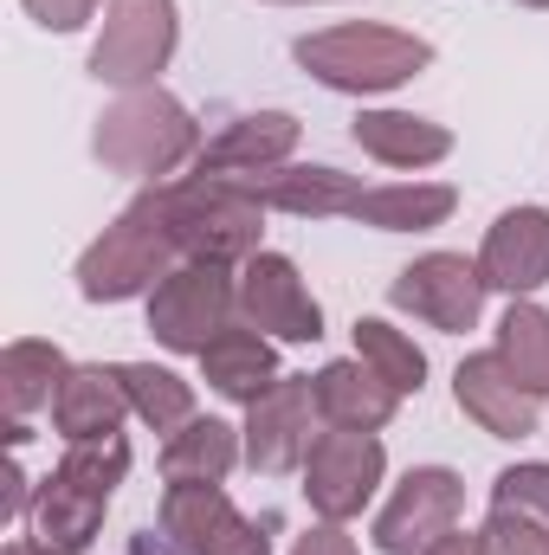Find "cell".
<instances>
[{"instance_id":"obj_1","label":"cell","mask_w":549,"mask_h":555,"mask_svg":"<svg viewBox=\"0 0 549 555\" xmlns=\"http://www.w3.org/2000/svg\"><path fill=\"white\" fill-rule=\"evenodd\" d=\"M124 478H130V446L124 439L72 446L33 498V543L46 555H85Z\"/></svg>"},{"instance_id":"obj_2","label":"cell","mask_w":549,"mask_h":555,"mask_svg":"<svg viewBox=\"0 0 549 555\" xmlns=\"http://www.w3.org/2000/svg\"><path fill=\"white\" fill-rule=\"evenodd\" d=\"M181 246H175V233H168V201H162V188H149L137 194L111 227H104V240H91L85 246V259H78V291L91 297V304H124V297H137L149 284H162V278L175 272L168 259H175Z\"/></svg>"},{"instance_id":"obj_3","label":"cell","mask_w":549,"mask_h":555,"mask_svg":"<svg viewBox=\"0 0 549 555\" xmlns=\"http://www.w3.org/2000/svg\"><path fill=\"white\" fill-rule=\"evenodd\" d=\"M98 162L117 168V175H175L181 162L201 155V130L188 117L181 98L142 85V91H124L104 117H98Z\"/></svg>"},{"instance_id":"obj_4","label":"cell","mask_w":549,"mask_h":555,"mask_svg":"<svg viewBox=\"0 0 549 555\" xmlns=\"http://www.w3.org/2000/svg\"><path fill=\"white\" fill-rule=\"evenodd\" d=\"M297 65L330 85V91H395L420 78L433 65V46L413 39V33H395V26H330V33H310L297 39Z\"/></svg>"},{"instance_id":"obj_5","label":"cell","mask_w":549,"mask_h":555,"mask_svg":"<svg viewBox=\"0 0 549 555\" xmlns=\"http://www.w3.org/2000/svg\"><path fill=\"white\" fill-rule=\"evenodd\" d=\"M168 201V233L181 246V259H207V266H246L259 253L266 233V207L240 188V181H175L162 188Z\"/></svg>"},{"instance_id":"obj_6","label":"cell","mask_w":549,"mask_h":555,"mask_svg":"<svg viewBox=\"0 0 549 555\" xmlns=\"http://www.w3.org/2000/svg\"><path fill=\"white\" fill-rule=\"evenodd\" d=\"M240 310V278H227V266H207V259H188L155 284L149 297V330L162 349L175 356H201Z\"/></svg>"},{"instance_id":"obj_7","label":"cell","mask_w":549,"mask_h":555,"mask_svg":"<svg viewBox=\"0 0 549 555\" xmlns=\"http://www.w3.org/2000/svg\"><path fill=\"white\" fill-rule=\"evenodd\" d=\"M175 39H181L175 0H111V7H104V33H98V46H91V78H98V85L142 91V85H155V72L175 59Z\"/></svg>"},{"instance_id":"obj_8","label":"cell","mask_w":549,"mask_h":555,"mask_svg":"<svg viewBox=\"0 0 549 555\" xmlns=\"http://www.w3.org/2000/svg\"><path fill=\"white\" fill-rule=\"evenodd\" d=\"M388 472V452L375 433H349V426H330L310 439L304 452V504L323 517V524H349L369 511L375 485Z\"/></svg>"},{"instance_id":"obj_9","label":"cell","mask_w":549,"mask_h":555,"mask_svg":"<svg viewBox=\"0 0 549 555\" xmlns=\"http://www.w3.org/2000/svg\"><path fill=\"white\" fill-rule=\"evenodd\" d=\"M162 550L168 555H272V537L233 511L220 485L162 491Z\"/></svg>"},{"instance_id":"obj_10","label":"cell","mask_w":549,"mask_h":555,"mask_svg":"<svg viewBox=\"0 0 549 555\" xmlns=\"http://www.w3.org/2000/svg\"><path fill=\"white\" fill-rule=\"evenodd\" d=\"M459 504H465L459 472L413 465L408 478L395 485V498L382 504V517H375V550L382 555H426L439 537L459 530Z\"/></svg>"},{"instance_id":"obj_11","label":"cell","mask_w":549,"mask_h":555,"mask_svg":"<svg viewBox=\"0 0 549 555\" xmlns=\"http://www.w3.org/2000/svg\"><path fill=\"white\" fill-rule=\"evenodd\" d=\"M485 272H478V259H465V253H426V259H413L408 272L395 278V304L413 310L420 323H433V330H446V336H459V330H472L478 323V310H485Z\"/></svg>"},{"instance_id":"obj_12","label":"cell","mask_w":549,"mask_h":555,"mask_svg":"<svg viewBox=\"0 0 549 555\" xmlns=\"http://www.w3.org/2000/svg\"><path fill=\"white\" fill-rule=\"evenodd\" d=\"M240 317L278 343H317L323 336V310L284 253H253L240 266Z\"/></svg>"},{"instance_id":"obj_13","label":"cell","mask_w":549,"mask_h":555,"mask_svg":"<svg viewBox=\"0 0 549 555\" xmlns=\"http://www.w3.org/2000/svg\"><path fill=\"white\" fill-rule=\"evenodd\" d=\"M452 395H459V414L478 420L491 439H531L537 420H544V395H531L498 349L491 356H465L459 375H452Z\"/></svg>"},{"instance_id":"obj_14","label":"cell","mask_w":549,"mask_h":555,"mask_svg":"<svg viewBox=\"0 0 549 555\" xmlns=\"http://www.w3.org/2000/svg\"><path fill=\"white\" fill-rule=\"evenodd\" d=\"M310 420H317L310 375H278L272 388L246 408V459H253V472H291V465H304Z\"/></svg>"},{"instance_id":"obj_15","label":"cell","mask_w":549,"mask_h":555,"mask_svg":"<svg viewBox=\"0 0 549 555\" xmlns=\"http://www.w3.org/2000/svg\"><path fill=\"white\" fill-rule=\"evenodd\" d=\"M485 555H549V465H511L491 485Z\"/></svg>"},{"instance_id":"obj_16","label":"cell","mask_w":549,"mask_h":555,"mask_svg":"<svg viewBox=\"0 0 549 555\" xmlns=\"http://www.w3.org/2000/svg\"><path fill=\"white\" fill-rule=\"evenodd\" d=\"M478 272L491 291H511V297H531L549 284V214L544 207H511L491 220L485 233V253H478Z\"/></svg>"},{"instance_id":"obj_17","label":"cell","mask_w":549,"mask_h":555,"mask_svg":"<svg viewBox=\"0 0 549 555\" xmlns=\"http://www.w3.org/2000/svg\"><path fill=\"white\" fill-rule=\"evenodd\" d=\"M227 181H240L259 207H272V214H297V220H330V214H356V201H362V181L356 175H343V168H259V175H227Z\"/></svg>"},{"instance_id":"obj_18","label":"cell","mask_w":549,"mask_h":555,"mask_svg":"<svg viewBox=\"0 0 549 555\" xmlns=\"http://www.w3.org/2000/svg\"><path fill=\"white\" fill-rule=\"evenodd\" d=\"M291 149H297V117H291V111H253V117H233L214 142H201L194 175L227 181V175L284 168V162H291Z\"/></svg>"},{"instance_id":"obj_19","label":"cell","mask_w":549,"mask_h":555,"mask_svg":"<svg viewBox=\"0 0 549 555\" xmlns=\"http://www.w3.org/2000/svg\"><path fill=\"white\" fill-rule=\"evenodd\" d=\"M124 414H137L130 408V388H124V369H72L65 382H59V395H52V426L72 439V446H85V439H117V426Z\"/></svg>"},{"instance_id":"obj_20","label":"cell","mask_w":549,"mask_h":555,"mask_svg":"<svg viewBox=\"0 0 549 555\" xmlns=\"http://www.w3.org/2000/svg\"><path fill=\"white\" fill-rule=\"evenodd\" d=\"M310 395H317V420L323 426H349V433H382L395 420V408H401V395L362 356L356 362H323Z\"/></svg>"},{"instance_id":"obj_21","label":"cell","mask_w":549,"mask_h":555,"mask_svg":"<svg viewBox=\"0 0 549 555\" xmlns=\"http://www.w3.org/2000/svg\"><path fill=\"white\" fill-rule=\"evenodd\" d=\"M201 369H207L214 395H227V401H240V408H253V401L278 382L272 343H266V330H253V323H227V330L201 349Z\"/></svg>"},{"instance_id":"obj_22","label":"cell","mask_w":549,"mask_h":555,"mask_svg":"<svg viewBox=\"0 0 549 555\" xmlns=\"http://www.w3.org/2000/svg\"><path fill=\"white\" fill-rule=\"evenodd\" d=\"M349 137H356L362 155H375L382 168H433V162L452 155V130L426 124L413 111H362Z\"/></svg>"},{"instance_id":"obj_23","label":"cell","mask_w":549,"mask_h":555,"mask_svg":"<svg viewBox=\"0 0 549 555\" xmlns=\"http://www.w3.org/2000/svg\"><path fill=\"white\" fill-rule=\"evenodd\" d=\"M233 465H240V433L227 420H207V414L175 426L168 446H162V478L168 485H220Z\"/></svg>"},{"instance_id":"obj_24","label":"cell","mask_w":549,"mask_h":555,"mask_svg":"<svg viewBox=\"0 0 549 555\" xmlns=\"http://www.w3.org/2000/svg\"><path fill=\"white\" fill-rule=\"evenodd\" d=\"M452 207H459V194L446 181H395V188H362L349 220L382 227V233H426V227H446Z\"/></svg>"},{"instance_id":"obj_25","label":"cell","mask_w":549,"mask_h":555,"mask_svg":"<svg viewBox=\"0 0 549 555\" xmlns=\"http://www.w3.org/2000/svg\"><path fill=\"white\" fill-rule=\"evenodd\" d=\"M65 375H72V362H65L52 343H39V336L7 343V356H0V408L13 420L7 433H20V420L33 414V408H46Z\"/></svg>"},{"instance_id":"obj_26","label":"cell","mask_w":549,"mask_h":555,"mask_svg":"<svg viewBox=\"0 0 549 555\" xmlns=\"http://www.w3.org/2000/svg\"><path fill=\"white\" fill-rule=\"evenodd\" d=\"M498 356L511 362V375L531 388V395H549V310L531 304V297H511L505 323H498Z\"/></svg>"},{"instance_id":"obj_27","label":"cell","mask_w":549,"mask_h":555,"mask_svg":"<svg viewBox=\"0 0 549 555\" xmlns=\"http://www.w3.org/2000/svg\"><path fill=\"white\" fill-rule=\"evenodd\" d=\"M124 388H130V408L142 426L155 433H175L194 420V388L175 375V369H155V362H124Z\"/></svg>"},{"instance_id":"obj_28","label":"cell","mask_w":549,"mask_h":555,"mask_svg":"<svg viewBox=\"0 0 549 555\" xmlns=\"http://www.w3.org/2000/svg\"><path fill=\"white\" fill-rule=\"evenodd\" d=\"M356 356H362L395 395H420V382H426V356L413 349L395 323H382V317H362V323H356Z\"/></svg>"},{"instance_id":"obj_29","label":"cell","mask_w":549,"mask_h":555,"mask_svg":"<svg viewBox=\"0 0 549 555\" xmlns=\"http://www.w3.org/2000/svg\"><path fill=\"white\" fill-rule=\"evenodd\" d=\"M20 7H26L46 33H78V26L98 13V0H20Z\"/></svg>"},{"instance_id":"obj_30","label":"cell","mask_w":549,"mask_h":555,"mask_svg":"<svg viewBox=\"0 0 549 555\" xmlns=\"http://www.w3.org/2000/svg\"><path fill=\"white\" fill-rule=\"evenodd\" d=\"M291 555H356V543L343 537V524H317L310 537H297V550Z\"/></svg>"},{"instance_id":"obj_31","label":"cell","mask_w":549,"mask_h":555,"mask_svg":"<svg viewBox=\"0 0 549 555\" xmlns=\"http://www.w3.org/2000/svg\"><path fill=\"white\" fill-rule=\"evenodd\" d=\"M426 555H485V543H478V537H465V530H452V537H439Z\"/></svg>"},{"instance_id":"obj_32","label":"cell","mask_w":549,"mask_h":555,"mask_svg":"<svg viewBox=\"0 0 549 555\" xmlns=\"http://www.w3.org/2000/svg\"><path fill=\"white\" fill-rule=\"evenodd\" d=\"M7 511H13V517L26 511V472H20V465H7Z\"/></svg>"},{"instance_id":"obj_33","label":"cell","mask_w":549,"mask_h":555,"mask_svg":"<svg viewBox=\"0 0 549 555\" xmlns=\"http://www.w3.org/2000/svg\"><path fill=\"white\" fill-rule=\"evenodd\" d=\"M7 555H46L39 543H7Z\"/></svg>"},{"instance_id":"obj_34","label":"cell","mask_w":549,"mask_h":555,"mask_svg":"<svg viewBox=\"0 0 549 555\" xmlns=\"http://www.w3.org/2000/svg\"><path fill=\"white\" fill-rule=\"evenodd\" d=\"M272 7H310V0H272Z\"/></svg>"},{"instance_id":"obj_35","label":"cell","mask_w":549,"mask_h":555,"mask_svg":"<svg viewBox=\"0 0 549 555\" xmlns=\"http://www.w3.org/2000/svg\"><path fill=\"white\" fill-rule=\"evenodd\" d=\"M518 7H549V0H518Z\"/></svg>"}]
</instances>
